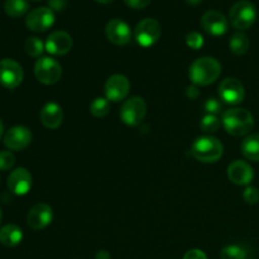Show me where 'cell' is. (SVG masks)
I'll use <instances>...</instances> for the list:
<instances>
[{
	"label": "cell",
	"instance_id": "obj_1",
	"mask_svg": "<svg viewBox=\"0 0 259 259\" xmlns=\"http://www.w3.org/2000/svg\"><path fill=\"white\" fill-rule=\"evenodd\" d=\"M222 73V66L214 57H201L191 63L190 80L197 86H207L215 82Z\"/></svg>",
	"mask_w": 259,
	"mask_h": 259
},
{
	"label": "cell",
	"instance_id": "obj_2",
	"mask_svg": "<svg viewBox=\"0 0 259 259\" xmlns=\"http://www.w3.org/2000/svg\"><path fill=\"white\" fill-rule=\"evenodd\" d=\"M223 125L230 136H247L254 126V119L245 109H229L223 114Z\"/></svg>",
	"mask_w": 259,
	"mask_h": 259
},
{
	"label": "cell",
	"instance_id": "obj_3",
	"mask_svg": "<svg viewBox=\"0 0 259 259\" xmlns=\"http://www.w3.org/2000/svg\"><path fill=\"white\" fill-rule=\"evenodd\" d=\"M223 144L215 137H199L191 147V154L197 161L214 163L223 156Z\"/></svg>",
	"mask_w": 259,
	"mask_h": 259
},
{
	"label": "cell",
	"instance_id": "obj_4",
	"mask_svg": "<svg viewBox=\"0 0 259 259\" xmlns=\"http://www.w3.org/2000/svg\"><path fill=\"white\" fill-rule=\"evenodd\" d=\"M255 19H257V9L249 0H239L230 8L229 20L235 29H248L254 24Z\"/></svg>",
	"mask_w": 259,
	"mask_h": 259
},
{
	"label": "cell",
	"instance_id": "obj_5",
	"mask_svg": "<svg viewBox=\"0 0 259 259\" xmlns=\"http://www.w3.org/2000/svg\"><path fill=\"white\" fill-rule=\"evenodd\" d=\"M34 75L39 82L53 85L58 82L62 75V67L52 57H40L34 65Z\"/></svg>",
	"mask_w": 259,
	"mask_h": 259
},
{
	"label": "cell",
	"instance_id": "obj_6",
	"mask_svg": "<svg viewBox=\"0 0 259 259\" xmlns=\"http://www.w3.org/2000/svg\"><path fill=\"white\" fill-rule=\"evenodd\" d=\"M147 113L146 101L139 96H132L121 106L120 118L124 124L129 126H137L143 121Z\"/></svg>",
	"mask_w": 259,
	"mask_h": 259
},
{
	"label": "cell",
	"instance_id": "obj_7",
	"mask_svg": "<svg viewBox=\"0 0 259 259\" xmlns=\"http://www.w3.org/2000/svg\"><path fill=\"white\" fill-rule=\"evenodd\" d=\"M161 37V25L156 19L146 18L137 24L134 38L142 47H152Z\"/></svg>",
	"mask_w": 259,
	"mask_h": 259
},
{
	"label": "cell",
	"instance_id": "obj_8",
	"mask_svg": "<svg viewBox=\"0 0 259 259\" xmlns=\"http://www.w3.org/2000/svg\"><path fill=\"white\" fill-rule=\"evenodd\" d=\"M23 77L24 72L17 61L12 58H4L0 61V85L13 90L22 83Z\"/></svg>",
	"mask_w": 259,
	"mask_h": 259
},
{
	"label": "cell",
	"instance_id": "obj_9",
	"mask_svg": "<svg viewBox=\"0 0 259 259\" xmlns=\"http://www.w3.org/2000/svg\"><path fill=\"white\" fill-rule=\"evenodd\" d=\"M55 23V13L51 8L40 7L32 10L25 18V25L32 32H46Z\"/></svg>",
	"mask_w": 259,
	"mask_h": 259
},
{
	"label": "cell",
	"instance_id": "obj_10",
	"mask_svg": "<svg viewBox=\"0 0 259 259\" xmlns=\"http://www.w3.org/2000/svg\"><path fill=\"white\" fill-rule=\"evenodd\" d=\"M131 90V82L123 75H113L105 83V95L109 101L119 103L128 96Z\"/></svg>",
	"mask_w": 259,
	"mask_h": 259
},
{
	"label": "cell",
	"instance_id": "obj_11",
	"mask_svg": "<svg viewBox=\"0 0 259 259\" xmlns=\"http://www.w3.org/2000/svg\"><path fill=\"white\" fill-rule=\"evenodd\" d=\"M201 25L209 34L219 37L228 32L229 23L225 15L219 10H207L201 18Z\"/></svg>",
	"mask_w": 259,
	"mask_h": 259
},
{
	"label": "cell",
	"instance_id": "obj_12",
	"mask_svg": "<svg viewBox=\"0 0 259 259\" xmlns=\"http://www.w3.org/2000/svg\"><path fill=\"white\" fill-rule=\"evenodd\" d=\"M32 142V132L23 125L10 128L4 134V144L12 151H22Z\"/></svg>",
	"mask_w": 259,
	"mask_h": 259
},
{
	"label": "cell",
	"instance_id": "obj_13",
	"mask_svg": "<svg viewBox=\"0 0 259 259\" xmlns=\"http://www.w3.org/2000/svg\"><path fill=\"white\" fill-rule=\"evenodd\" d=\"M219 95L222 100H224L227 104L238 105L244 99V86L237 78H225L219 86Z\"/></svg>",
	"mask_w": 259,
	"mask_h": 259
},
{
	"label": "cell",
	"instance_id": "obj_14",
	"mask_svg": "<svg viewBox=\"0 0 259 259\" xmlns=\"http://www.w3.org/2000/svg\"><path fill=\"white\" fill-rule=\"evenodd\" d=\"M8 187L17 196H24L32 187V175L23 167L14 169L8 177Z\"/></svg>",
	"mask_w": 259,
	"mask_h": 259
},
{
	"label": "cell",
	"instance_id": "obj_15",
	"mask_svg": "<svg viewBox=\"0 0 259 259\" xmlns=\"http://www.w3.org/2000/svg\"><path fill=\"white\" fill-rule=\"evenodd\" d=\"M52 207L47 204H37L29 210L27 223L33 230H42L52 223Z\"/></svg>",
	"mask_w": 259,
	"mask_h": 259
},
{
	"label": "cell",
	"instance_id": "obj_16",
	"mask_svg": "<svg viewBox=\"0 0 259 259\" xmlns=\"http://www.w3.org/2000/svg\"><path fill=\"white\" fill-rule=\"evenodd\" d=\"M106 38L116 46H125L131 42L132 32L129 25L120 19H113L106 24Z\"/></svg>",
	"mask_w": 259,
	"mask_h": 259
},
{
	"label": "cell",
	"instance_id": "obj_17",
	"mask_svg": "<svg viewBox=\"0 0 259 259\" xmlns=\"http://www.w3.org/2000/svg\"><path fill=\"white\" fill-rule=\"evenodd\" d=\"M72 48V38L63 30H57L48 35L46 40V51L53 56H63Z\"/></svg>",
	"mask_w": 259,
	"mask_h": 259
},
{
	"label": "cell",
	"instance_id": "obj_18",
	"mask_svg": "<svg viewBox=\"0 0 259 259\" xmlns=\"http://www.w3.org/2000/svg\"><path fill=\"white\" fill-rule=\"evenodd\" d=\"M228 177L230 181L239 186H247L252 182L254 174L253 168L244 161H234L228 167Z\"/></svg>",
	"mask_w": 259,
	"mask_h": 259
},
{
	"label": "cell",
	"instance_id": "obj_19",
	"mask_svg": "<svg viewBox=\"0 0 259 259\" xmlns=\"http://www.w3.org/2000/svg\"><path fill=\"white\" fill-rule=\"evenodd\" d=\"M40 121L48 129H57L62 124L63 113L58 104L48 103L40 110Z\"/></svg>",
	"mask_w": 259,
	"mask_h": 259
},
{
	"label": "cell",
	"instance_id": "obj_20",
	"mask_svg": "<svg viewBox=\"0 0 259 259\" xmlns=\"http://www.w3.org/2000/svg\"><path fill=\"white\" fill-rule=\"evenodd\" d=\"M23 232L18 225L9 224L0 229V243L5 247H17L22 243Z\"/></svg>",
	"mask_w": 259,
	"mask_h": 259
},
{
	"label": "cell",
	"instance_id": "obj_21",
	"mask_svg": "<svg viewBox=\"0 0 259 259\" xmlns=\"http://www.w3.org/2000/svg\"><path fill=\"white\" fill-rule=\"evenodd\" d=\"M242 153L250 161L259 162V134H250L242 142Z\"/></svg>",
	"mask_w": 259,
	"mask_h": 259
},
{
	"label": "cell",
	"instance_id": "obj_22",
	"mask_svg": "<svg viewBox=\"0 0 259 259\" xmlns=\"http://www.w3.org/2000/svg\"><path fill=\"white\" fill-rule=\"evenodd\" d=\"M29 10L27 0H7L4 3V12L12 18H20Z\"/></svg>",
	"mask_w": 259,
	"mask_h": 259
},
{
	"label": "cell",
	"instance_id": "obj_23",
	"mask_svg": "<svg viewBox=\"0 0 259 259\" xmlns=\"http://www.w3.org/2000/svg\"><path fill=\"white\" fill-rule=\"evenodd\" d=\"M229 47L234 55L243 56L247 53L248 48H249V39H248V37L244 33H234L229 40Z\"/></svg>",
	"mask_w": 259,
	"mask_h": 259
},
{
	"label": "cell",
	"instance_id": "obj_24",
	"mask_svg": "<svg viewBox=\"0 0 259 259\" xmlns=\"http://www.w3.org/2000/svg\"><path fill=\"white\" fill-rule=\"evenodd\" d=\"M110 111V101L106 98H96L90 104V113L95 118H104Z\"/></svg>",
	"mask_w": 259,
	"mask_h": 259
},
{
	"label": "cell",
	"instance_id": "obj_25",
	"mask_svg": "<svg viewBox=\"0 0 259 259\" xmlns=\"http://www.w3.org/2000/svg\"><path fill=\"white\" fill-rule=\"evenodd\" d=\"M222 259H245L247 258V250L239 245H227L220 252Z\"/></svg>",
	"mask_w": 259,
	"mask_h": 259
},
{
	"label": "cell",
	"instance_id": "obj_26",
	"mask_svg": "<svg viewBox=\"0 0 259 259\" xmlns=\"http://www.w3.org/2000/svg\"><path fill=\"white\" fill-rule=\"evenodd\" d=\"M25 52L32 57H39L45 51L46 46H43L42 40L37 37H29L25 40Z\"/></svg>",
	"mask_w": 259,
	"mask_h": 259
},
{
	"label": "cell",
	"instance_id": "obj_27",
	"mask_svg": "<svg viewBox=\"0 0 259 259\" xmlns=\"http://www.w3.org/2000/svg\"><path fill=\"white\" fill-rule=\"evenodd\" d=\"M220 120L217 115H211V114H206L204 118L200 121V128L202 129V132L205 133H214L219 129L220 126Z\"/></svg>",
	"mask_w": 259,
	"mask_h": 259
},
{
	"label": "cell",
	"instance_id": "obj_28",
	"mask_svg": "<svg viewBox=\"0 0 259 259\" xmlns=\"http://www.w3.org/2000/svg\"><path fill=\"white\" fill-rule=\"evenodd\" d=\"M15 163L14 154L10 151L0 152V171H8L12 168Z\"/></svg>",
	"mask_w": 259,
	"mask_h": 259
},
{
	"label": "cell",
	"instance_id": "obj_29",
	"mask_svg": "<svg viewBox=\"0 0 259 259\" xmlns=\"http://www.w3.org/2000/svg\"><path fill=\"white\" fill-rule=\"evenodd\" d=\"M186 45L192 50H200L204 46V37L199 32H190L186 35Z\"/></svg>",
	"mask_w": 259,
	"mask_h": 259
},
{
	"label": "cell",
	"instance_id": "obj_30",
	"mask_svg": "<svg viewBox=\"0 0 259 259\" xmlns=\"http://www.w3.org/2000/svg\"><path fill=\"white\" fill-rule=\"evenodd\" d=\"M204 109L207 111V114H211V115H217V114L222 113L223 110V104L220 103L219 99L210 98L205 101Z\"/></svg>",
	"mask_w": 259,
	"mask_h": 259
},
{
	"label": "cell",
	"instance_id": "obj_31",
	"mask_svg": "<svg viewBox=\"0 0 259 259\" xmlns=\"http://www.w3.org/2000/svg\"><path fill=\"white\" fill-rule=\"evenodd\" d=\"M243 199H244V201L249 205L257 204L259 201V190L257 187L248 186L247 189L244 190V192H243Z\"/></svg>",
	"mask_w": 259,
	"mask_h": 259
},
{
	"label": "cell",
	"instance_id": "obj_32",
	"mask_svg": "<svg viewBox=\"0 0 259 259\" xmlns=\"http://www.w3.org/2000/svg\"><path fill=\"white\" fill-rule=\"evenodd\" d=\"M124 3L132 9H144L151 4V0H124Z\"/></svg>",
	"mask_w": 259,
	"mask_h": 259
},
{
	"label": "cell",
	"instance_id": "obj_33",
	"mask_svg": "<svg viewBox=\"0 0 259 259\" xmlns=\"http://www.w3.org/2000/svg\"><path fill=\"white\" fill-rule=\"evenodd\" d=\"M48 5L53 12H62L67 7V0H48Z\"/></svg>",
	"mask_w": 259,
	"mask_h": 259
},
{
	"label": "cell",
	"instance_id": "obj_34",
	"mask_svg": "<svg viewBox=\"0 0 259 259\" xmlns=\"http://www.w3.org/2000/svg\"><path fill=\"white\" fill-rule=\"evenodd\" d=\"M184 259H207V257L202 250L191 249L186 252V254L184 255Z\"/></svg>",
	"mask_w": 259,
	"mask_h": 259
},
{
	"label": "cell",
	"instance_id": "obj_35",
	"mask_svg": "<svg viewBox=\"0 0 259 259\" xmlns=\"http://www.w3.org/2000/svg\"><path fill=\"white\" fill-rule=\"evenodd\" d=\"M186 95L189 99H196L200 95V91L196 86H189L186 90Z\"/></svg>",
	"mask_w": 259,
	"mask_h": 259
},
{
	"label": "cell",
	"instance_id": "obj_36",
	"mask_svg": "<svg viewBox=\"0 0 259 259\" xmlns=\"http://www.w3.org/2000/svg\"><path fill=\"white\" fill-rule=\"evenodd\" d=\"M96 259H110V257H109L108 253L101 250V252L98 253V257H96Z\"/></svg>",
	"mask_w": 259,
	"mask_h": 259
},
{
	"label": "cell",
	"instance_id": "obj_37",
	"mask_svg": "<svg viewBox=\"0 0 259 259\" xmlns=\"http://www.w3.org/2000/svg\"><path fill=\"white\" fill-rule=\"evenodd\" d=\"M201 2L202 0H186L187 4H190V5H199Z\"/></svg>",
	"mask_w": 259,
	"mask_h": 259
},
{
	"label": "cell",
	"instance_id": "obj_38",
	"mask_svg": "<svg viewBox=\"0 0 259 259\" xmlns=\"http://www.w3.org/2000/svg\"><path fill=\"white\" fill-rule=\"evenodd\" d=\"M3 134H4V124H3L2 119H0V139H2Z\"/></svg>",
	"mask_w": 259,
	"mask_h": 259
},
{
	"label": "cell",
	"instance_id": "obj_39",
	"mask_svg": "<svg viewBox=\"0 0 259 259\" xmlns=\"http://www.w3.org/2000/svg\"><path fill=\"white\" fill-rule=\"evenodd\" d=\"M95 2L100 3V4H110V3L113 2V0H95Z\"/></svg>",
	"mask_w": 259,
	"mask_h": 259
},
{
	"label": "cell",
	"instance_id": "obj_40",
	"mask_svg": "<svg viewBox=\"0 0 259 259\" xmlns=\"http://www.w3.org/2000/svg\"><path fill=\"white\" fill-rule=\"evenodd\" d=\"M0 222H2V210H0Z\"/></svg>",
	"mask_w": 259,
	"mask_h": 259
}]
</instances>
